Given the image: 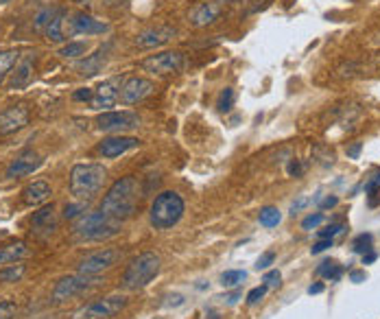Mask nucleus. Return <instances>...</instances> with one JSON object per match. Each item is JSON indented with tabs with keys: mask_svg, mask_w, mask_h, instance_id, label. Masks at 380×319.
<instances>
[{
	"mask_svg": "<svg viewBox=\"0 0 380 319\" xmlns=\"http://www.w3.org/2000/svg\"><path fill=\"white\" fill-rule=\"evenodd\" d=\"M322 291H324V284L322 282H315V284L308 286V293L311 295H317V293H322Z\"/></svg>",
	"mask_w": 380,
	"mask_h": 319,
	"instance_id": "obj_51",
	"label": "nucleus"
},
{
	"mask_svg": "<svg viewBox=\"0 0 380 319\" xmlns=\"http://www.w3.org/2000/svg\"><path fill=\"white\" fill-rule=\"evenodd\" d=\"M108 171L103 164H74L70 171V193L74 199L90 202L101 193Z\"/></svg>",
	"mask_w": 380,
	"mask_h": 319,
	"instance_id": "obj_2",
	"label": "nucleus"
},
{
	"mask_svg": "<svg viewBox=\"0 0 380 319\" xmlns=\"http://www.w3.org/2000/svg\"><path fill=\"white\" fill-rule=\"evenodd\" d=\"M245 280H247V271H240V269H230V271H225L223 276H221V284L225 288L238 286L240 282H245Z\"/></svg>",
	"mask_w": 380,
	"mask_h": 319,
	"instance_id": "obj_30",
	"label": "nucleus"
},
{
	"mask_svg": "<svg viewBox=\"0 0 380 319\" xmlns=\"http://www.w3.org/2000/svg\"><path fill=\"white\" fill-rule=\"evenodd\" d=\"M110 26L92 18L90 13H74L68 20V35H101L108 33Z\"/></svg>",
	"mask_w": 380,
	"mask_h": 319,
	"instance_id": "obj_13",
	"label": "nucleus"
},
{
	"mask_svg": "<svg viewBox=\"0 0 380 319\" xmlns=\"http://www.w3.org/2000/svg\"><path fill=\"white\" fill-rule=\"evenodd\" d=\"M317 273L319 276H324L326 280H330V282H337L343 276V267L337 265L334 261H324L322 265L317 267Z\"/></svg>",
	"mask_w": 380,
	"mask_h": 319,
	"instance_id": "obj_26",
	"label": "nucleus"
},
{
	"mask_svg": "<svg viewBox=\"0 0 380 319\" xmlns=\"http://www.w3.org/2000/svg\"><path fill=\"white\" fill-rule=\"evenodd\" d=\"M140 138H135V136H123V133H118V136H110V138H105L101 145H99V154L103 158H118V156H123L127 154V151L131 149H138L140 147Z\"/></svg>",
	"mask_w": 380,
	"mask_h": 319,
	"instance_id": "obj_14",
	"label": "nucleus"
},
{
	"mask_svg": "<svg viewBox=\"0 0 380 319\" xmlns=\"http://www.w3.org/2000/svg\"><path fill=\"white\" fill-rule=\"evenodd\" d=\"M156 83L151 79L144 77H129L125 79L123 88H120V103L125 105H135V103H142L144 99H149L151 95L156 92Z\"/></svg>",
	"mask_w": 380,
	"mask_h": 319,
	"instance_id": "obj_11",
	"label": "nucleus"
},
{
	"mask_svg": "<svg viewBox=\"0 0 380 319\" xmlns=\"http://www.w3.org/2000/svg\"><path fill=\"white\" fill-rule=\"evenodd\" d=\"M258 221H261L263 227H276L280 221H282V212L273 206H267L261 210V215H258Z\"/></svg>",
	"mask_w": 380,
	"mask_h": 319,
	"instance_id": "obj_27",
	"label": "nucleus"
},
{
	"mask_svg": "<svg viewBox=\"0 0 380 319\" xmlns=\"http://www.w3.org/2000/svg\"><path fill=\"white\" fill-rule=\"evenodd\" d=\"M18 315V304L13 300H0V319H13Z\"/></svg>",
	"mask_w": 380,
	"mask_h": 319,
	"instance_id": "obj_34",
	"label": "nucleus"
},
{
	"mask_svg": "<svg viewBox=\"0 0 380 319\" xmlns=\"http://www.w3.org/2000/svg\"><path fill=\"white\" fill-rule=\"evenodd\" d=\"M85 51H88L85 42H68L59 49V55H62L64 59H77V57L85 55Z\"/></svg>",
	"mask_w": 380,
	"mask_h": 319,
	"instance_id": "obj_29",
	"label": "nucleus"
},
{
	"mask_svg": "<svg viewBox=\"0 0 380 319\" xmlns=\"http://www.w3.org/2000/svg\"><path fill=\"white\" fill-rule=\"evenodd\" d=\"M125 306H127L125 295H108V297H101V300H94L92 304H88V306H83L74 317L77 319H108V317L118 315Z\"/></svg>",
	"mask_w": 380,
	"mask_h": 319,
	"instance_id": "obj_7",
	"label": "nucleus"
},
{
	"mask_svg": "<svg viewBox=\"0 0 380 319\" xmlns=\"http://www.w3.org/2000/svg\"><path fill=\"white\" fill-rule=\"evenodd\" d=\"M324 223V212H313V215H308L306 219L301 221V230H306V232H313L317 230L319 225Z\"/></svg>",
	"mask_w": 380,
	"mask_h": 319,
	"instance_id": "obj_35",
	"label": "nucleus"
},
{
	"mask_svg": "<svg viewBox=\"0 0 380 319\" xmlns=\"http://www.w3.org/2000/svg\"><path fill=\"white\" fill-rule=\"evenodd\" d=\"M160 267H162V261L156 252L138 254L123 273V286L127 288V291H138V288L149 286L158 278Z\"/></svg>",
	"mask_w": 380,
	"mask_h": 319,
	"instance_id": "obj_4",
	"label": "nucleus"
},
{
	"mask_svg": "<svg viewBox=\"0 0 380 319\" xmlns=\"http://www.w3.org/2000/svg\"><path fill=\"white\" fill-rule=\"evenodd\" d=\"M273 261H276V254H273V252H265V254L256 261V271H267V269L273 265Z\"/></svg>",
	"mask_w": 380,
	"mask_h": 319,
	"instance_id": "obj_37",
	"label": "nucleus"
},
{
	"mask_svg": "<svg viewBox=\"0 0 380 319\" xmlns=\"http://www.w3.org/2000/svg\"><path fill=\"white\" fill-rule=\"evenodd\" d=\"M376 258H378V256H376V252H374V250H372V252H367V254H363V265H372V263L376 261Z\"/></svg>",
	"mask_w": 380,
	"mask_h": 319,
	"instance_id": "obj_49",
	"label": "nucleus"
},
{
	"mask_svg": "<svg viewBox=\"0 0 380 319\" xmlns=\"http://www.w3.org/2000/svg\"><path fill=\"white\" fill-rule=\"evenodd\" d=\"M97 280L94 276H83V273H79V276H66L62 278L55 288H53V302H66V300H72V297H77L81 293H85L90 286H92Z\"/></svg>",
	"mask_w": 380,
	"mask_h": 319,
	"instance_id": "obj_10",
	"label": "nucleus"
},
{
	"mask_svg": "<svg viewBox=\"0 0 380 319\" xmlns=\"http://www.w3.org/2000/svg\"><path fill=\"white\" fill-rule=\"evenodd\" d=\"M92 97H94V90H90V88H79L77 92L72 95V101H92Z\"/></svg>",
	"mask_w": 380,
	"mask_h": 319,
	"instance_id": "obj_41",
	"label": "nucleus"
},
{
	"mask_svg": "<svg viewBox=\"0 0 380 319\" xmlns=\"http://www.w3.org/2000/svg\"><path fill=\"white\" fill-rule=\"evenodd\" d=\"M361 149H363V145L361 142H354L352 147L347 149V158H352V160H356L358 156H361Z\"/></svg>",
	"mask_w": 380,
	"mask_h": 319,
	"instance_id": "obj_47",
	"label": "nucleus"
},
{
	"mask_svg": "<svg viewBox=\"0 0 380 319\" xmlns=\"http://www.w3.org/2000/svg\"><path fill=\"white\" fill-rule=\"evenodd\" d=\"M42 166V158L38 154H33V151H26V154L18 156L16 160H13L9 166H7V171L5 175L9 179H18V177H26V175H31L35 173L38 169Z\"/></svg>",
	"mask_w": 380,
	"mask_h": 319,
	"instance_id": "obj_18",
	"label": "nucleus"
},
{
	"mask_svg": "<svg viewBox=\"0 0 380 319\" xmlns=\"http://www.w3.org/2000/svg\"><path fill=\"white\" fill-rule=\"evenodd\" d=\"M221 3H236V0H221Z\"/></svg>",
	"mask_w": 380,
	"mask_h": 319,
	"instance_id": "obj_53",
	"label": "nucleus"
},
{
	"mask_svg": "<svg viewBox=\"0 0 380 319\" xmlns=\"http://www.w3.org/2000/svg\"><path fill=\"white\" fill-rule=\"evenodd\" d=\"M120 258H123V250H116V247L101 250L97 254H90L88 258H83L79 263V273H83V276H97V273L112 269Z\"/></svg>",
	"mask_w": 380,
	"mask_h": 319,
	"instance_id": "obj_9",
	"label": "nucleus"
},
{
	"mask_svg": "<svg viewBox=\"0 0 380 319\" xmlns=\"http://www.w3.org/2000/svg\"><path fill=\"white\" fill-rule=\"evenodd\" d=\"M263 282H265L267 286H280V282H282V273H280L278 269L267 271V273H265V278H263Z\"/></svg>",
	"mask_w": 380,
	"mask_h": 319,
	"instance_id": "obj_40",
	"label": "nucleus"
},
{
	"mask_svg": "<svg viewBox=\"0 0 380 319\" xmlns=\"http://www.w3.org/2000/svg\"><path fill=\"white\" fill-rule=\"evenodd\" d=\"M175 35H177V31L173 26H154V28H147V31L135 35V47L158 49V47H164V44H169Z\"/></svg>",
	"mask_w": 380,
	"mask_h": 319,
	"instance_id": "obj_17",
	"label": "nucleus"
},
{
	"mask_svg": "<svg viewBox=\"0 0 380 319\" xmlns=\"http://www.w3.org/2000/svg\"><path fill=\"white\" fill-rule=\"evenodd\" d=\"M31 256V250H28L24 243H16V245H9L5 250H0V265H11L18 263L22 258Z\"/></svg>",
	"mask_w": 380,
	"mask_h": 319,
	"instance_id": "obj_24",
	"label": "nucleus"
},
{
	"mask_svg": "<svg viewBox=\"0 0 380 319\" xmlns=\"http://www.w3.org/2000/svg\"><path fill=\"white\" fill-rule=\"evenodd\" d=\"M308 197H299V199L297 202H293V206H291V215H295V212H299L304 206H308Z\"/></svg>",
	"mask_w": 380,
	"mask_h": 319,
	"instance_id": "obj_46",
	"label": "nucleus"
},
{
	"mask_svg": "<svg viewBox=\"0 0 380 319\" xmlns=\"http://www.w3.org/2000/svg\"><path fill=\"white\" fill-rule=\"evenodd\" d=\"M125 83V77H112L108 81H103L97 90H94V97L90 101V108L92 110H105V108H112V105L118 103L120 99V88Z\"/></svg>",
	"mask_w": 380,
	"mask_h": 319,
	"instance_id": "obj_12",
	"label": "nucleus"
},
{
	"mask_svg": "<svg viewBox=\"0 0 380 319\" xmlns=\"http://www.w3.org/2000/svg\"><path fill=\"white\" fill-rule=\"evenodd\" d=\"M267 284H263V286H256V288H251V291L247 293V304H258L261 302L265 295H267Z\"/></svg>",
	"mask_w": 380,
	"mask_h": 319,
	"instance_id": "obj_39",
	"label": "nucleus"
},
{
	"mask_svg": "<svg viewBox=\"0 0 380 319\" xmlns=\"http://www.w3.org/2000/svg\"><path fill=\"white\" fill-rule=\"evenodd\" d=\"M337 204H339V197H334V195H328L326 199H324L322 204H319V208H322V210H330V208H334V206H337Z\"/></svg>",
	"mask_w": 380,
	"mask_h": 319,
	"instance_id": "obj_44",
	"label": "nucleus"
},
{
	"mask_svg": "<svg viewBox=\"0 0 380 319\" xmlns=\"http://www.w3.org/2000/svg\"><path fill=\"white\" fill-rule=\"evenodd\" d=\"M372 247H374V236L372 234H358L352 240V250L356 254H367V252H372Z\"/></svg>",
	"mask_w": 380,
	"mask_h": 319,
	"instance_id": "obj_32",
	"label": "nucleus"
},
{
	"mask_svg": "<svg viewBox=\"0 0 380 319\" xmlns=\"http://www.w3.org/2000/svg\"><path fill=\"white\" fill-rule=\"evenodd\" d=\"M301 164L297 162V160H293L291 164H288V175H291V177H299L301 175Z\"/></svg>",
	"mask_w": 380,
	"mask_h": 319,
	"instance_id": "obj_45",
	"label": "nucleus"
},
{
	"mask_svg": "<svg viewBox=\"0 0 380 319\" xmlns=\"http://www.w3.org/2000/svg\"><path fill=\"white\" fill-rule=\"evenodd\" d=\"M24 273H26V267L24 265H9V267H5L3 271H0V282H5V284H9V282H20L22 278H24Z\"/></svg>",
	"mask_w": 380,
	"mask_h": 319,
	"instance_id": "obj_28",
	"label": "nucleus"
},
{
	"mask_svg": "<svg viewBox=\"0 0 380 319\" xmlns=\"http://www.w3.org/2000/svg\"><path fill=\"white\" fill-rule=\"evenodd\" d=\"M11 3V0H0V5H9Z\"/></svg>",
	"mask_w": 380,
	"mask_h": 319,
	"instance_id": "obj_52",
	"label": "nucleus"
},
{
	"mask_svg": "<svg viewBox=\"0 0 380 319\" xmlns=\"http://www.w3.org/2000/svg\"><path fill=\"white\" fill-rule=\"evenodd\" d=\"M135 208H138V181L131 175L116 179L101 202L103 215L120 223L131 219L135 215Z\"/></svg>",
	"mask_w": 380,
	"mask_h": 319,
	"instance_id": "obj_1",
	"label": "nucleus"
},
{
	"mask_svg": "<svg viewBox=\"0 0 380 319\" xmlns=\"http://www.w3.org/2000/svg\"><path fill=\"white\" fill-rule=\"evenodd\" d=\"M217 108H219V112H223V114H227L232 108H234V90L232 88H225L223 92H221V97H219V101H217Z\"/></svg>",
	"mask_w": 380,
	"mask_h": 319,
	"instance_id": "obj_33",
	"label": "nucleus"
},
{
	"mask_svg": "<svg viewBox=\"0 0 380 319\" xmlns=\"http://www.w3.org/2000/svg\"><path fill=\"white\" fill-rule=\"evenodd\" d=\"M28 125V110L24 105H9L0 112V136H9Z\"/></svg>",
	"mask_w": 380,
	"mask_h": 319,
	"instance_id": "obj_15",
	"label": "nucleus"
},
{
	"mask_svg": "<svg viewBox=\"0 0 380 319\" xmlns=\"http://www.w3.org/2000/svg\"><path fill=\"white\" fill-rule=\"evenodd\" d=\"M83 212H88V202H77V204H68L64 210V217L66 219H77L81 217Z\"/></svg>",
	"mask_w": 380,
	"mask_h": 319,
	"instance_id": "obj_36",
	"label": "nucleus"
},
{
	"mask_svg": "<svg viewBox=\"0 0 380 319\" xmlns=\"http://www.w3.org/2000/svg\"><path fill=\"white\" fill-rule=\"evenodd\" d=\"M18 62H20V53L16 49L0 51V83L5 81L7 74H11V70L16 68Z\"/></svg>",
	"mask_w": 380,
	"mask_h": 319,
	"instance_id": "obj_25",
	"label": "nucleus"
},
{
	"mask_svg": "<svg viewBox=\"0 0 380 319\" xmlns=\"http://www.w3.org/2000/svg\"><path fill=\"white\" fill-rule=\"evenodd\" d=\"M343 230H345L343 223H332V225L326 227V230H319V238H334L337 234H341Z\"/></svg>",
	"mask_w": 380,
	"mask_h": 319,
	"instance_id": "obj_38",
	"label": "nucleus"
},
{
	"mask_svg": "<svg viewBox=\"0 0 380 319\" xmlns=\"http://www.w3.org/2000/svg\"><path fill=\"white\" fill-rule=\"evenodd\" d=\"M105 59H108V55H105V51L101 49L97 55H90L83 59V62H79L77 70H79V74H83V77H94V74L101 72V68L105 66Z\"/></svg>",
	"mask_w": 380,
	"mask_h": 319,
	"instance_id": "obj_22",
	"label": "nucleus"
},
{
	"mask_svg": "<svg viewBox=\"0 0 380 319\" xmlns=\"http://www.w3.org/2000/svg\"><path fill=\"white\" fill-rule=\"evenodd\" d=\"M184 66V53L181 51H162L156 55H149L140 62V68L156 77H171V74L179 72Z\"/></svg>",
	"mask_w": 380,
	"mask_h": 319,
	"instance_id": "obj_6",
	"label": "nucleus"
},
{
	"mask_svg": "<svg viewBox=\"0 0 380 319\" xmlns=\"http://www.w3.org/2000/svg\"><path fill=\"white\" fill-rule=\"evenodd\" d=\"M365 278H367V273H365V271H352V273H349V280L356 282V284H361Z\"/></svg>",
	"mask_w": 380,
	"mask_h": 319,
	"instance_id": "obj_48",
	"label": "nucleus"
},
{
	"mask_svg": "<svg viewBox=\"0 0 380 319\" xmlns=\"http://www.w3.org/2000/svg\"><path fill=\"white\" fill-rule=\"evenodd\" d=\"M33 74H35V66H33V59L26 57V59H20L16 64V70L11 72V79H9V90H20L24 85H28L33 81Z\"/></svg>",
	"mask_w": 380,
	"mask_h": 319,
	"instance_id": "obj_19",
	"label": "nucleus"
},
{
	"mask_svg": "<svg viewBox=\"0 0 380 319\" xmlns=\"http://www.w3.org/2000/svg\"><path fill=\"white\" fill-rule=\"evenodd\" d=\"M59 9H55V7H47V9H42L38 16H35V20H33V26L38 28V31H44V28L49 26V22L55 18V13H57Z\"/></svg>",
	"mask_w": 380,
	"mask_h": 319,
	"instance_id": "obj_31",
	"label": "nucleus"
},
{
	"mask_svg": "<svg viewBox=\"0 0 380 319\" xmlns=\"http://www.w3.org/2000/svg\"><path fill=\"white\" fill-rule=\"evenodd\" d=\"M223 13V7L219 3H212V0H204V3L195 5L188 13V22L195 26V28H204V26H210L215 24Z\"/></svg>",
	"mask_w": 380,
	"mask_h": 319,
	"instance_id": "obj_16",
	"label": "nucleus"
},
{
	"mask_svg": "<svg viewBox=\"0 0 380 319\" xmlns=\"http://www.w3.org/2000/svg\"><path fill=\"white\" fill-rule=\"evenodd\" d=\"M51 186L47 181H33V184H28L24 190H22V204L24 206H42L51 199Z\"/></svg>",
	"mask_w": 380,
	"mask_h": 319,
	"instance_id": "obj_20",
	"label": "nucleus"
},
{
	"mask_svg": "<svg viewBox=\"0 0 380 319\" xmlns=\"http://www.w3.org/2000/svg\"><path fill=\"white\" fill-rule=\"evenodd\" d=\"M68 18H66V11L64 9H59L55 13V18L49 22V26L44 28V33H47V38L55 44H62L68 40Z\"/></svg>",
	"mask_w": 380,
	"mask_h": 319,
	"instance_id": "obj_21",
	"label": "nucleus"
},
{
	"mask_svg": "<svg viewBox=\"0 0 380 319\" xmlns=\"http://www.w3.org/2000/svg\"><path fill=\"white\" fill-rule=\"evenodd\" d=\"M330 247H332V238H322V240H317L315 245L311 247V254H322V252H326Z\"/></svg>",
	"mask_w": 380,
	"mask_h": 319,
	"instance_id": "obj_42",
	"label": "nucleus"
},
{
	"mask_svg": "<svg viewBox=\"0 0 380 319\" xmlns=\"http://www.w3.org/2000/svg\"><path fill=\"white\" fill-rule=\"evenodd\" d=\"M120 232V221L110 219L103 212H83L81 217L74 219L72 234L79 240H105Z\"/></svg>",
	"mask_w": 380,
	"mask_h": 319,
	"instance_id": "obj_3",
	"label": "nucleus"
},
{
	"mask_svg": "<svg viewBox=\"0 0 380 319\" xmlns=\"http://www.w3.org/2000/svg\"><path fill=\"white\" fill-rule=\"evenodd\" d=\"M240 295H242V293L236 288V291H232L230 295H225V302H227V304H236V302L240 300Z\"/></svg>",
	"mask_w": 380,
	"mask_h": 319,
	"instance_id": "obj_50",
	"label": "nucleus"
},
{
	"mask_svg": "<svg viewBox=\"0 0 380 319\" xmlns=\"http://www.w3.org/2000/svg\"><path fill=\"white\" fill-rule=\"evenodd\" d=\"M140 127V116L135 112H103L97 118V129L108 133H123Z\"/></svg>",
	"mask_w": 380,
	"mask_h": 319,
	"instance_id": "obj_8",
	"label": "nucleus"
},
{
	"mask_svg": "<svg viewBox=\"0 0 380 319\" xmlns=\"http://www.w3.org/2000/svg\"><path fill=\"white\" fill-rule=\"evenodd\" d=\"M184 199L173 193V190H164L160 193L154 204H151V212H149V221L156 230H169V227L177 225L179 219L184 217Z\"/></svg>",
	"mask_w": 380,
	"mask_h": 319,
	"instance_id": "obj_5",
	"label": "nucleus"
},
{
	"mask_svg": "<svg viewBox=\"0 0 380 319\" xmlns=\"http://www.w3.org/2000/svg\"><path fill=\"white\" fill-rule=\"evenodd\" d=\"M380 190V173H376L367 184H365V193L367 195H374V193H378Z\"/></svg>",
	"mask_w": 380,
	"mask_h": 319,
	"instance_id": "obj_43",
	"label": "nucleus"
},
{
	"mask_svg": "<svg viewBox=\"0 0 380 319\" xmlns=\"http://www.w3.org/2000/svg\"><path fill=\"white\" fill-rule=\"evenodd\" d=\"M31 225L35 227V230H40V232H53V227H55V208L53 206L40 208L33 215V219H31Z\"/></svg>",
	"mask_w": 380,
	"mask_h": 319,
	"instance_id": "obj_23",
	"label": "nucleus"
}]
</instances>
